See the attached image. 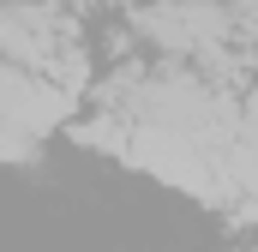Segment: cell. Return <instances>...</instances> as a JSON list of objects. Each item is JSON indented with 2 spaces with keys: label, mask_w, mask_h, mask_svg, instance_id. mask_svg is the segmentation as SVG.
Wrapping results in <instances>:
<instances>
[{
  "label": "cell",
  "mask_w": 258,
  "mask_h": 252,
  "mask_svg": "<svg viewBox=\"0 0 258 252\" xmlns=\"http://www.w3.org/2000/svg\"><path fill=\"white\" fill-rule=\"evenodd\" d=\"M72 114V90L24 72V66H6V126H24V132H48Z\"/></svg>",
  "instance_id": "cell-1"
},
{
  "label": "cell",
  "mask_w": 258,
  "mask_h": 252,
  "mask_svg": "<svg viewBox=\"0 0 258 252\" xmlns=\"http://www.w3.org/2000/svg\"><path fill=\"white\" fill-rule=\"evenodd\" d=\"M144 30L156 42H168V48H210V42H222V12L192 6V0H174V6L144 12Z\"/></svg>",
  "instance_id": "cell-2"
}]
</instances>
